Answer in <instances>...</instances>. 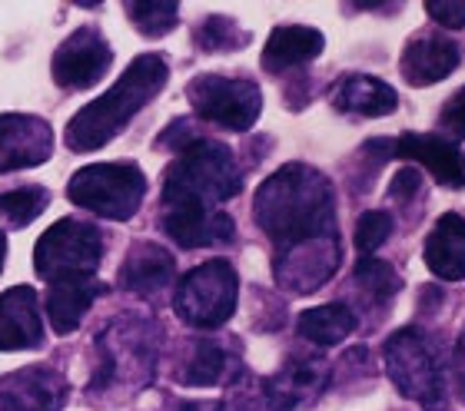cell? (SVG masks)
I'll return each instance as SVG.
<instances>
[{
	"mask_svg": "<svg viewBox=\"0 0 465 411\" xmlns=\"http://www.w3.org/2000/svg\"><path fill=\"white\" fill-rule=\"evenodd\" d=\"M252 212L260 230L276 242V252L302 242L336 236V196L330 180L306 163H290L262 182Z\"/></svg>",
	"mask_w": 465,
	"mask_h": 411,
	"instance_id": "1",
	"label": "cell"
},
{
	"mask_svg": "<svg viewBox=\"0 0 465 411\" xmlns=\"http://www.w3.org/2000/svg\"><path fill=\"white\" fill-rule=\"evenodd\" d=\"M170 80V67L160 54H143L124 70V77L107 93L87 103L67 123V146L74 153H90L110 143L126 130V123L153 100Z\"/></svg>",
	"mask_w": 465,
	"mask_h": 411,
	"instance_id": "2",
	"label": "cell"
},
{
	"mask_svg": "<svg viewBox=\"0 0 465 411\" xmlns=\"http://www.w3.org/2000/svg\"><path fill=\"white\" fill-rule=\"evenodd\" d=\"M242 190V172L230 146L196 136L183 146L163 180V212H216Z\"/></svg>",
	"mask_w": 465,
	"mask_h": 411,
	"instance_id": "3",
	"label": "cell"
},
{
	"mask_svg": "<svg viewBox=\"0 0 465 411\" xmlns=\"http://www.w3.org/2000/svg\"><path fill=\"white\" fill-rule=\"evenodd\" d=\"M382 358L392 385L409 402H419L429 411L446 405V368L436 352V342L426 332H419L416 326L399 328L396 335H389Z\"/></svg>",
	"mask_w": 465,
	"mask_h": 411,
	"instance_id": "4",
	"label": "cell"
},
{
	"mask_svg": "<svg viewBox=\"0 0 465 411\" xmlns=\"http://www.w3.org/2000/svg\"><path fill=\"white\" fill-rule=\"evenodd\" d=\"M67 200L100 220H134L146 200V176L136 163H94L67 182Z\"/></svg>",
	"mask_w": 465,
	"mask_h": 411,
	"instance_id": "5",
	"label": "cell"
},
{
	"mask_svg": "<svg viewBox=\"0 0 465 411\" xmlns=\"http://www.w3.org/2000/svg\"><path fill=\"white\" fill-rule=\"evenodd\" d=\"M240 302V276L226 259H210L190 269L176 286L173 308L180 322L193 328L226 326Z\"/></svg>",
	"mask_w": 465,
	"mask_h": 411,
	"instance_id": "6",
	"label": "cell"
},
{
	"mask_svg": "<svg viewBox=\"0 0 465 411\" xmlns=\"http://www.w3.org/2000/svg\"><path fill=\"white\" fill-rule=\"evenodd\" d=\"M104 249H107L104 232L94 222L60 220L40 236L37 252H34V269L47 286L60 282V279L97 276Z\"/></svg>",
	"mask_w": 465,
	"mask_h": 411,
	"instance_id": "7",
	"label": "cell"
},
{
	"mask_svg": "<svg viewBox=\"0 0 465 411\" xmlns=\"http://www.w3.org/2000/svg\"><path fill=\"white\" fill-rule=\"evenodd\" d=\"M156 358V335L153 322L146 318H134L126 326L110 322L97 338V372L90 382V395L114 388L120 382H134V378H146L153 368Z\"/></svg>",
	"mask_w": 465,
	"mask_h": 411,
	"instance_id": "8",
	"label": "cell"
},
{
	"mask_svg": "<svg viewBox=\"0 0 465 411\" xmlns=\"http://www.w3.org/2000/svg\"><path fill=\"white\" fill-rule=\"evenodd\" d=\"M193 113L206 123H216L232 133L250 130L260 120L262 93L252 80H232L223 73H200L186 86Z\"/></svg>",
	"mask_w": 465,
	"mask_h": 411,
	"instance_id": "9",
	"label": "cell"
},
{
	"mask_svg": "<svg viewBox=\"0 0 465 411\" xmlns=\"http://www.w3.org/2000/svg\"><path fill=\"white\" fill-rule=\"evenodd\" d=\"M110 64H114V50L104 34L97 27H80L54 50L50 73L60 90H90L107 77Z\"/></svg>",
	"mask_w": 465,
	"mask_h": 411,
	"instance_id": "10",
	"label": "cell"
},
{
	"mask_svg": "<svg viewBox=\"0 0 465 411\" xmlns=\"http://www.w3.org/2000/svg\"><path fill=\"white\" fill-rule=\"evenodd\" d=\"M340 240H320V242H302V246L282 249L272 256V272L286 292H316L332 279L340 269Z\"/></svg>",
	"mask_w": 465,
	"mask_h": 411,
	"instance_id": "11",
	"label": "cell"
},
{
	"mask_svg": "<svg viewBox=\"0 0 465 411\" xmlns=\"http://www.w3.org/2000/svg\"><path fill=\"white\" fill-rule=\"evenodd\" d=\"M50 153H54V126L47 120L27 113L0 116V172L47 163Z\"/></svg>",
	"mask_w": 465,
	"mask_h": 411,
	"instance_id": "12",
	"label": "cell"
},
{
	"mask_svg": "<svg viewBox=\"0 0 465 411\" xmlns=\"http://www.w3.org/2000/svg\"><path fill=\"white\" fill-rule=\"evenodd\" d=\"M70 385L50 365H27L0 378V411H60Z\"/></svg>",
	"mask_w": 465,
	"mask_h": 411,
	"instance_id": "13",
	"label": "cell"
},
{
	"mask_svg": "<svg viewBox=\"0 0 465 411\" xmlns=\"http://www.w3.org/2000/svg\"><path fill=\"white\" fill-rule=\"evenodd\" d=\"M330 385V365L320 355H296L262 382V392L276 408H310Z\"/></svg>",
	"mask_w": 465,
	"mask_h": 411,
	"instance_id": "14",
	"label": "cell"
},
{
	"mask_svg": "<svg viewBox=\"0 0 465 411\" xmlns=\"http://www.w3.org/2000/svg\"><path fill=\"white\" fill-rule=\"evenodd\" d=\"M44 345L40 298L30 286H14L0 296V352H24Z\"/></svg>",
	"mask_w": 465,
	"mask_h": 411,
	"instance_id": "15",
	"label": "cell"
},
{
	"mask_svg": "<svg viewBox=\"0 0 465 411\" xmlns=\"http://www.w3.org/2000/svg\"><path fill=\"white\" fill-rule=\"evenodd\" d=\"M392 156L396 160H412V163L426 166L432 172V180L446 190H462L465 186V170L462 156H459V143L446 140V136H419V133H402L392 140Z\"/></svg>",
	"mask_w": 465,
	"mask_h": 411,
	"instance_id": "16",
	"label": "cell"
},
{
	"mask_svg": "<svg viewBox=\"0 0 465 411\" xmlns=\"http://www.w3.org/2000/svg\"><path fill=\"white\" fill-rule=\"evenodd\" d=\"M462 64V47L446 34H419L402 50V77L412 86L446 80Z\"/></svg>",
	"mask_w": 465,
	"mask_h": 411,
	"instance_id": "17",
	"label": "cell"
},
{
	"mask_svg": "<svg viewBox=\"0 0 465 411\" xmlns=\"http://www.w3.org/2000/svg\"><path fill=\"white\" fill-rule=\"evenodd\" d=\"M110 292L107 282L97 276H80V279H60L47 286V316L50 326L57 335H70L84 322L90 306Z\"/></svg>",
	"mask_w": 465,
	"mask_h": 411,
	"instance_id": "18",
	"label": "cell"
},
{
	"mask_svg": "<svg viewBox=\"0 0 465 411\" xmlns=\"http://www.w3.org/2000/svg\"><path fill=\"white\" fill-rule=\"evenodd\" d=\"M176 276V262L163 246L156 242H134L120 266V286L134 296L153 298L160 296Z\"/></svg>",
	"mask_w": 465,
	"mask_h": 411,
	"instance_id": "19",
	"label": "cell"
},
{
	"mask_svg": "<svg viewBox=\"0 0 465 411\" xmlns=\"http://www.w3.org/2000/svg\"><path fill=\"white\" fill-rule=\"evenodd\" d=\"M429 272H436L446 282H465V220L459 212H446L432 226L422 246Z\"/></svg>",
	"mask_w": 465,
	"mask_h": 411,
	"instance_id": "20",
	"label": "cell"
},
{
	"mask_svg": "<svg viewBox=\"0 0 465 411\" xmlns=\"http://www.w3.org/2000/svg\"><path fill=\"white\" fill-rule=\"evenodd\" d=\"M330 103L340 113L352 116H389L399 106V93L386 80L366 77V73H349L330 90Z\"/></svg>",
	"mask_w": 465,
	"mask_h": 411,
	"instance_id": "21",
	"label": "cell"
},
{
	"mask_svg": "<svg viewBox=\"0 0 465 411\" xmlns=\"http://www.w3.org/2000/svg\"><path fill=\"white\" fill-rule=\"evenodd\" d=\"M160 226L176 246L183 249H203V246H223L232 242L236 226L226 212H160Z\"/></svg>",
	"mask_w": 465,
	"mask_h": 411,
	"instance_id": "22",
	"label": "cell"
},
{
	"mask_svg": "<svg viewBox=\"0 0 465 411\" xmlns=\"http://www.w3.org/2000/svg\"><path fill=\"white\" fill-rule=\"evenodd\" d=\"M326 40L312 27H276L262 47V70L280 77L292 67H306L312 57H320Z\"/></svg>",
	"mask_w": 465,
	"mask_h": 411,
	"instance_id": "23",
	"label": "cell"
},
{
	"mask_svg": "<svg viewBox=\"0 0 465 411\" xmlns=\"http://www.w3.org/2000/svg\"><path fill=\"white\" fill-rule=\"evenodd\" d=\"M296 332L312 342L316 348H330V345H340L342 338L356 332V312L346 306V302H330V306H316L300 312L296 318Z\"/></svg>",
	"mask_w": 465,
	"mask_h": 411,
	"instance_id": "24",
	"label": "cell"
},
{
	"mask_svg": "<svg viewBox=\"0 0 465 411\" xmlns=\"http://www.w3.org/2000/svg\"><path fill=\"white\" fill-rule=\"evenodd\" d=\"M232 355L226 352L223 342L216 338H196L190 342V355L180 365V382L183 385H220L232 372Z\"/></svg>",
	"mask_w": 465,
	"mask_h": 411,
	"instance_id": "25",
	"label": "cell"
},
{
	"mask_svg": "<svg viewBox=\"0 0 465 411\" xmlns=\"http://www.w3.org/2000/svg\"><path fill=\"white\" fill-rule=\"evenodd\" d=\"M352 286L362 292L366 302H382V306H389V298L402 289V279H399V272L389 266V262H382V259H376V256H366L356 262Z\"/></svg>",
	"mask_w": 465,
	"mask_h": 411,
	"instance_id": "26",
	"label": "cell"
},
{
	"mask_svg": "<svg viewBox=\"0 0 465 411\" xmlns=\"http://www.w3.org/2000/svg\"><path fill=\"white\" fill-rule=\"evenodd\" d=\"M50 206V192L44 186H17L0 196V220L7 222L10 230H24L37 220L40 212Z\"/></svg>",
	"mask_w": 465,
	"mask_h": 411,
	"instance_id": "27",
	"label": "cell"
},
{
	"mask_svg": "<svg viewBox=\"0 0 465 411\" xmlns=\"http://www.w3.org/2000/svg\"><path fill=\"white\" fill-rule=\"evenodd\" d=\"M196 47L206 54H226V50H240L250 44V34L240 30V24L230 17H203L196 24Z\"/></svg>",
	"mask_w": 465,
	"mask_h": 411,
	"instance_id": "28",
	"label": "cell"
},
{
	"mask_svg": "<svg viewBox=\"0 0 465 411\" xmlns=\"http://www.w3.org/2000/svg\"><path fill=\"white\" fill-rule=\"evenodd\" d=\"M126 17L143 37H166L180 24V4H126Z\"/></svg>",
	"mask_w": 465,
	"mask_h": 411,
	"instance_id": "29",
	"label": "cell"
},
{
	"mask_svg": "<svg viewBox=\"0 0 465 411\" xmlns=\"http://www.w3.org/2000/svg\"><path fill=\"white\" fill-rule=\"evenodd\" d=\"M392 236V216L389 212H362L356 222V232H352V242H356L359 252H376L382 242Z\"/></svg>",
	"mask_w": 465,
	"mask_h": 411,
	"instance_id": "30",
	"label": "cell"
},
{
	"mask_svg": "<svg viewBox=\"0 0 465 411\" xmlns=\"http://www.w3.org/2000/svg\"><path fill=\"white\" fill-rule=\"evenodd\" d=\"M439 130L446 133V140H452V143H459V140H465V86L459 90V93H452L442 103V113H439Z\"/></svg>",
	"mask_w": 465,
	"mask_h": 411,
	"instance_id": "31",
	"label": "cell"
},
{
	"mask_svg": "<svg viewBox=\"0 0 465 411\" xmlns=\"http://www.w3.org/2000/svg\"><path fill=\"white\" fill-rule=\"evenodd\" d=\"M419 192H422V172H419L416 166H402V170L396 172L392 186H389V196H392V202H399V206H409V202L419 200Z\"/></svg>",
	"mask_w": 465,
	"mask_h": 411,
	"instance_id": "32",
	"label": "cell"
},
{
	"mask_svg": "<svg viewBox=\"0 0 465 411\" xmlns=\"http://www.w3.org/2000/svg\"><path fill=\"white\" fill-rule=\"evenodd\" d=\"M426 10H429V17L436 20V24H442V27H449V30L465 27V4H446V0H429Z\"/></svg>",
	"mask_w": 465,
	"mask_h": 411,
	"instance_id": "33",
	"label": "cell"
},
{
	"mask_svg": "<svg viewBox=\"0 0 465 411\" xmlns=\"http://www.w3.org/2000/svg\"><path fill=\"white\" fill-rule=\"evenodd\" d=\"M449 378L456 385V395L465 402V328L459 332L456 338V348L449 355Z\"/></svg>",
	"mask_w": 465,
	"mask_h": 411,
	"instance_id": "34",
	"label": "cell"
},
{
	"mask_svg": "<svg viewBox=\"0 0 465 411\" xmlns=\"http://www.w3.org/2000/svg\"><path fill=\"white\" fill-rule=\"evenodd\" d=\"M4 259H7V236L0 230V269H4Z\"/></svg>",
	"mask_w": 465,
	"mask_h": 411,
	"instance_id": "35",
	"label": "cell"
},
{
	"mask_svg": "<svg viewBox=\"0 0 465 411\" xmlns=\"http://www.w3.org/2000/svg\"><path fill=\"white\" fill-rule=\"evenodd\" d=\"M462 170H465V156H462Z\"/></svg>",
	"mask_w": 465,
	"mask_h": 411,
	"instance_id": "36",
	"label": "cell"
}]
</instances>
